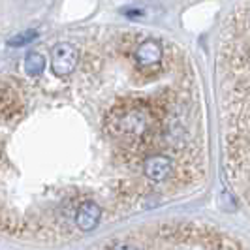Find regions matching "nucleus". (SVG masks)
<instances>
[{
  "instance_id": "nucleus-1",
  "label": "nucleus",
  "mask_w": 250,
  "mask_h": 250,
  "mask_svg": "<svg viewBox=\"0 0 250 250\" xmlns=\"http://www.w3.org/2000/svg\"><path fill=\"white\" fill-rule=\"evenodd\" d=\"M132 61H134V66L141 72H160L167 66L166 49L154 38H147L136 43V47L132 51Z\"/></svg>"
},
{
  "instance_id": "nucleus-2",
  "label": "nucleus",
  "mask_w": 250,
  "mask_h": 250,
  "mask_svg": "<svg viewBox=\"0 0 250 250\" xmlns=\"http://www.w3.org/2000/svg\"><path fill=\"white\" fill-rule=\"evenodd\" d=\"M141 175L150 185H162L171 181L177 173V160L169 152H156L147 156L141 164Z\"/></svg>"
},
{
  "instance_id": "nucleus-3",
  "label": "nucleus",
  "mask_w": 250,
  "mask_h": 250,
  "mask_svg": "<svg viewBox=\"0 0 250 250\" xmlns=\"http://www.w3.org/2000/svg\"><path fill=\"white\" fill-rule=\"evenodd\" d=\"M79 66V51L68 42L57 43L51 51V68L57 77H68Z\"/></svg>"
},
{
  "instance_id": "nucleus-4",
  "label": "nucleus",
  "mask_w": 250,
  "mask_h": 250,
  "mask_svg": "<svg viewBox=\"0 0 250 250\" xmlns=\"http://www.w3.org/2000/svg\"><path fill=\"white\" fill-rule=\"evenodd\" d=\"M102 216H104V211H102L100 203L92 200L81 201L75 209L74 226L79 231H92V229L98 228Z\"/></svg>"
},
{
  "instance_id": "nucleus-5",
  "label": "nucleus",
  "mask_w": 250,
  "mask_h": 250,
  "mask_svg": "<svg viewBox=\"0 0 250 250\" xmlns=\"http://www.w3.org/2000/svg\"><path fill=\"white\" fill-rule=\"evenodd\" d=\"M43 70H45V57H43V55H40L38 51L28 53V55H26V59H25L26 75H30V77H38V75L43 74Z\"/></svg>"
},
{
  "instance_id": "nucleus-6",
  "label": "nucleus",
  "mask_w": 250,
  "mask_h": 250,
  "mask_svg": "<svg viewBox=\"0 0 250 250\" xmlns=\"http://www.w3.org/2000/svg\"><path fill=\"white\" fill-rule=\"evenodd\" d=\"M38 38V32L36 30H25V32H21V34H17V36H13L8 40V45H12V47H23L26 43H30L32 40H36Z\"/></svg>"
}]
</instances>
